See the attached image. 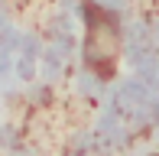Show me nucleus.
<instances>
[{"mask_svg":"<svg viewBox=\"0 0 159 156\" xmlns=\"http://www.w3.org/2000/svg\"><path fill=\"white\" fill-rule=\"evenodd\" d=\"M81 16H84V68L98 78V81H111L114 68L120 62V23L114 10H107L98 0H81Z\"/></svg>","mask_w":159,"mask_h":156,"instance_id":"nucleus-1","label":"nucleus"}]
</instances>
